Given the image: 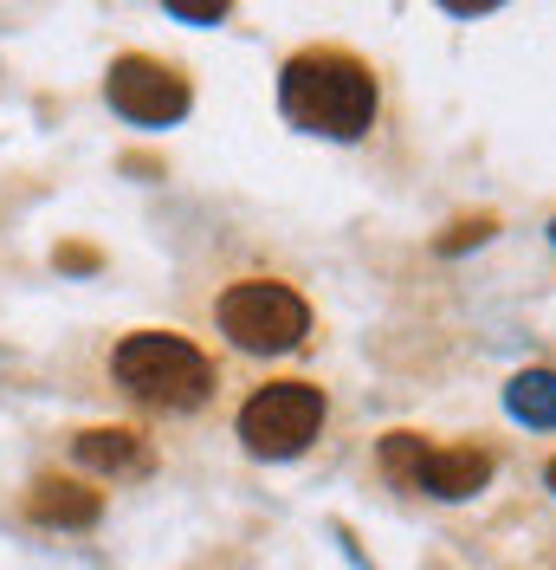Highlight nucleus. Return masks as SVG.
<instances>
[{
	"label": "nucleus",
	"instance_id": "1",
	"mask_svg": "<svg viewBox=\"0 0 556 570\" xmlns=\"http://www.w3.org/2000/svg\"><path fill=\"white\" fill-rule=\"evenodd\" d=\"M278 105L298 130L349 142L376 124V71L344 46H305L278 71Z\"/></svg>",
	"mask_w": 556,
	"mask_h": 570
},
{
	"label": "nucleus",
	"instance_id": "7",
	"mask_svg": "<svg viewBox=\"0 0 556 570\" xmlns=\"http://www.w3.org/2000/svg\"><path fill=\"white\" fill-rule=\"evenodd\" d=\"M98 505L105 499L91 493V487H78V480H39L33 499H27V512H33L39 525H91Z\"/></svg>",
	"mask_w": 556,
	"mask_h": 570
},
{
	"label": "nucleus",
	"instance_id": "12",
	"mask_svg": "<svg viewBox=\"0 0 556 570\" xmlns=\"http://www.w3.org/2000/svg\"><path fill=\"white\" fill-rule=\"evenodd\" d=\"M550 240H556V220H550Z\"/></svg>",
	"mask_w": 556,
	"mask_h": 570
},
{
	"label": "nucleus",
	"instance_id": "2",
	"mask_svg": "<svg viewBox=\"0 0 556 570\" xmlns=\"http://www.w3.org/2000/svg\"><path fill=\"white\" fill-rule=\"evenodd\" d=\"M117 383L156 409H195L214 390V363L175 331H137L117 344Z\"/></svg>",
	"mask_w": 556,
	"mask_h": 570
},
{
	"label": "nucleus",
	"instance_id": "4",
	"mask_svg": "<svg viewBox=\"0 0 556 570\" xmlns=\"http://www.w3.org/2000/svg\"><path fill=\"white\" fill-rule=\"evenodd\" d=\"M324 434V390L311 383H266L246 395L240 409V441L259 461H291Z\"/></svg>",
	"mask_w": 556,
	"mask_h": 570
},
{
	"label": "nucleus",
	"instance_id": "10",
	"mask_svg": "<svg viewBox=\"0 0 556 570\" xmlns=\"http://www.w3.org/2000/svg\"><path fill=\"white\" fill-rule=\"evenodd\" d=\"M169 13L175 20H201V27H214L227 7H220V0H169Z\"/></svg>",
	"mask_w": 556,
	"mask_h": 570
},
{
	"label": "nucleus",
	"instance_id": "8",
	"mask_svg": "<svg viewBox=\"0 0 556 570\" xmlns=\"http://www.w3.org/2000/svg\"><path fill=\"white\" fill-rule=\"evenodd\" d=\"M505 409L524 428H556V370H524V376H512Z\"/></svg>",
	"mask_w": 556,
	"mask_h": 570
},
{
	"label": "nucleus",
	"instance_id": "9",
	"mask_svg": "<svg viewBox=\"0 0 556 570\" xmlns=\"http://www.w3.org/2000/svg\"><path fill=\"white\" fill-rule=\"evenodd\" d=\"M78 461L117 473V466H142V448L130 428H91V434H78Z\"/></svg>",
	"mask_w": 556,
	"mask_h": 570
},
{
	"label": "nucleus",
	"instance_id": "3",
	"mask_svg": "<svg viewBox=\"0 0 556 570\" xmlns=\"http://www.w3.org/2000/svg\"><path fill=\"white\" fill-rule=\"evenodd\" d=\"M220 331H227L240 351L278 356V351H291V344H305L311 305L278 279H240V285L220 292Z\"/></svg>",
	"mask_w": 556,
	"mask_h": 570
},
{
	"label": "nucleus",
	"instance_id": "11",
	"mask_svg": "<svg viewBox=\"0 0 556 570\" xmlns=\"http://www.w3.org/2000/svg\"><path fill=\"white\" fill-rule=\"evenodd\" d=\"M544 480H550V493H556V461H550V466H544Z\"/></svg>",
	"mask_w": 556,
	"mask_h": 570
},
{
	"label": "nucleus",
	"instance_id": "5",
	"mask_svg": "<svg viewBox=\"0 0 556 570\" xmlns=\"http://www.w3.org/2000/svg\"><path fill=\"white\" fill-rule=\"evenodd\" d=\"M383 466H388V480H401L415 493H434V499H473V493H486V480H492L486 448H434L427 434H408V428L383 434Z\"/></svg>",
	"mask_w": 556,
	"mask_h": 570
},
{
	"label": "nucleus",
	"instance_id": "6",
	"mask_svg": "<svg viewBox=\"0 0 556 570\" xmlns=\"http://www.w3.org/2000/svg\"><path fill=\"white\" fill-rule=\"evenodd\" d=\"M105 98H110V110H117V117L162 130V124H175V117L188 110V78H181L175 66H162V59H142V52H130V59H117V66H110Z\"/></svg>",
	"mask_w": 556,
	"mask_h": 570
}]
</instances>
